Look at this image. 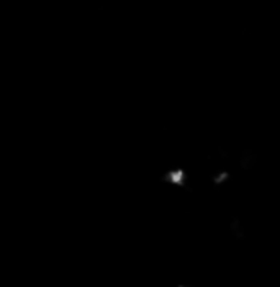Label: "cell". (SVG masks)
<instances>
[{"label": "cell", "instance_id": "1", "mask_svg": "<svg viewBox=\"0 0 280 287\" xmlns=\"http://www.w3.org/2000/svg\"><path fill=\"white\" fill-rule=\"evenodd\" d=\"M182 179H184V172H182V171H176V172H172V174H170V180H172V182L180 184V182H182Z\"/></svg>", "mask_w": 280, "mask_h": 287}]
</instances>
